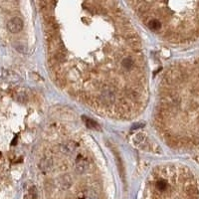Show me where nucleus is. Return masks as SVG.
Instances as JSON below:
<instances>
[{
  "instance_id": "nucleus-1",
  "label": "nucleus",
  "mask_w": 199,
  "mask_h": 199,
  "mask_svg": "<svg viewBox=\"0 0 199 199\" xmlns=\"http://www.w3.org/2000/svg\"><path fill=\"white\" fill-rule=\"evenodd\" d=\"M23 20L19 17H14L7 22V29L11 33H19L23 29Z\"/></svg>"
},
{
  "instance_id": "nucleus-2",
  "label": "nucleus",
  "mask_w": 199,
  "mask_h": 199,
  "mask_svg": "<svg viewBox=\"0 0 199 199\" xmlns=\"http://www.w3.org/2000/svg\"><path fill=\"white\" fill-rule=\"evenodd\" d=\"M134 60L132 59V56H125V58H122V60L120 61V66L122 68H124L125 71H131L132 68H134Z\"/></svg>"
},
{
  "instance_id": "nucleus-3",
  "label": "nucleus",
  "mask_w": 199,
  "mask_h": 199,
  "mask_svg": "<svg viewBox=\"0 0 199 199\" xmlns=\"http://www.w3.org/2000/svg\"><path fill=\"white\" fill-rule=\"evenodd\" d=\"M88 167H89V164H88V162L85 160V158H82V157L78 158L77 162H76V171H77L78 173L82 174V173H84V172H86Z\"/></svg>"
},
{
  "instance_id": "nucleus-4",
  "label": "nucleus",
  "mask_w": 199,
  "mask_h": 199,
  "mask_svg": "<svg viewBox=\"0 0 199 199\" xmlns=\"http://www.w3.org/2000/svg\"><path fill=\"white\" fill-rule=\"evenodd\" d=\"M192 69H193L192 75H193V77H195L196 82H197L195 84V86H198L199 87V60H198L197 63H195V66H194ZM198 90H199V88H198ZM197 118H198V125H199V116L197 117ZM194 143H199V132L197 134V136H196V138L194 139Z\"/></svg>"
},
{
  "instance_id": "nucleus-5",
  "label": "nucleus",
  "mask_w": 199,
  "mask_h": 199,
  "mask_svg": "<svg viewBox=\"0 0 199 199\" xmlns=\"http://www.w3.org/2000/svg\"><path fill=\"white\" fill-rule=\"evenodd\" d=\"M148 27L151 31L157 32L162 28V23L159 20H157V19H151V20H149L148 22Z\"/></svg>"
},
{
  "instance_id": "nucleus-6",
  "label": "nucleus",
  "mask_w": 199,
  "mask_h": 199,
  "mask_svg": "<svg viewBox=\"0 0 199 199\" xmlns=\"http://www.w3.org/2000/svg\"><path fill=\"white\" fill-rule=\"evenodd\" d=\"M83 120H84V122H85V125H86V127H89V129H94V131H99V129H100L99 125L97 124V122H95L94 120H92V118H88V117H83Z\"/></svg>"
},
{
  "instance_id": "nucleus-7",
  "label": "nucleus",
  "mask_w": 199,
  "mask_h": 199,
  "mask_svg": "<svg viewBox=\"0 0 199 199\" xmlns=\"http://www.w3.org/2000/svg\"><path fill=\"white\" fill-rule=\"evenodd\" d=\"M39 167H40V169L44 172L49 171L52 167V161L49 159V158H43L39 163Z\"/></svg>"
},
{
  "instance_id": "nucleus-8",
  "label": "nucleus",
  "mask_w": 199,
  "mask_h": 199,
  "mask_svg": "<svg viewBox=\"0 0 199 199\" xmlns=\"http://www.w3.org/2000/svg\"><path fill=\"white\" fill-rule=\"evenodd\" d=\"M71 179L70 177L67 176V175H65V176H63L62 178H61V185H62L64 188H69V187L71 186Z\"/></svg>"
},
{
  "instance_id": "nucleus-9",
  "label": "nucleus",
  "mask_w": 199,
  "mask_h": 199,
  "mask_svg": "<svg viewBox=\"0 0 199 199\" xmlns=\"http://www.w3.org/2000/svg\"><path fill=\"white\" fill-rule=\"evenodd\" d=\"M86 199H99V195L95 190H90L87 194Z\"/></svg>"
}]
</instances>
